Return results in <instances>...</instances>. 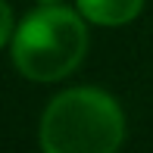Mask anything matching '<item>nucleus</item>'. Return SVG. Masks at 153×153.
I'll return each instance as SVG.
<instances>
[{
    "label": "nucleus",
    "mask_w": 153,
    "mask_h": 153,
    "mask_svg": "<svg viewBox=\"0 0 153 153\" xmlns=\"http://www.w3.org/2000/svg\"><path fill=\"white\" fill-rule=\"evenodd\" d=\"M16 22H19V19H16V13H13V3H10V0H0V50H10Z\"/></svg>",
    "instance_id": "4"
},
{
    "label": "nucleus",
    "mask_w": 153,
    "mask_h": 153,
    "mask_svg": "<svg viewBox=\"0 0 153 153\" xmlns=\"http://www.w3.org/2000/svg\"><path fill=\"white\" fill-rule=\"evenodd\" d=\"M72 3L97 28H122L144 13L147 0H72Z\"/></svg>",
    "instance_id": "3"
},
{
    "label": "nucleus",
    "mask_w": 153,
    "mask_h": 153,
    "mask_svg": "<svg viewBox=\"0 0 153 153\" xmlns=\"http://www.w3.org/2000/svg\"><path fill=\"white\" fill-rule=\"evenodd\" d=\"M34 3H66V0H34Z\"/></svg>",
    "instance_id": "5"
},
{
    "label": "nucleus",
    "mask_w": 153,
    "mask_h": 153,
    "mask_svg": "<svg viewBox=\"0 0 153 153\" xmlns=\"http://www.w3.org/2000/svg\"><path fill=\"white\" fill-rule=\"evenodd\" d=\"M91 50V22L66 3H34L16 22L10 62L31 85H59L81 69Z\"/></svg>",
    "instance_id": "1"
},
{
    "label": "nucleus",
    "mask_w": 153,
    "mask_h": 153,
    "mask_svg": "<svg viewBox=\"0 0 153 153\" xmlns=\"http://www.w3.org/2000/svg\"><path fill=\"white\" fill-rule=\"evenodd\" d=\"M128 137V116L119 97L97 85H69L41 109V153H119Z\"/></svg>",
    "instance_id": "2"
}]
</instances>
